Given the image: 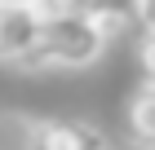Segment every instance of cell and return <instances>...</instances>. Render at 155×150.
I'll return each instance as SVG.
<instances>
[{"instance_id":"cell-7","label":"cell","mask_w":155,"mask_h":150,"mask_svg":"<svg viewBox=\"0 0 155 150\" xmlns=\"http://www.w3.org/2000/svg\"><path fill=\"white\" fill-rule=\"evenodd\" d=\"M137 66H142V84H155V31H146V27L137 40Z\"/></svg>"},{"instance_id":"cell-6","label":"cell","mask_w":155,"mask_h":150,"mask_svg":"<svg viewBox=\"0 0 155 150\" xmlns=\"http://www.w3.org/2000/svg\"><path fill=\"white\" fill-rule=\"evenodd\" d=\"M31 124H36V115L0 110V150H31Z\"/></svg>"},{"instance_id":"cell-9","label":"cell","mask_w":155,"mask_h":150,"mask_svg":"<svg viewBox=\"0 0 155 150\" xmlns=\"http://www.w3.org/2000/svg\"><path fill=\"white\" fill-rule=\"evenodd\" d=\"M0 5H45V0H0Z\"/></svg>"},{"instance_id":"cell-5","label":"cell","mask_w":155,"mask_h":150,"mask_svg":"<svg viewBox=\"0 0 155 150\" xmlns=\"http://www.w3.org/2000/svg\"><path fill=\"white\" fill-rule=\"evenodd\" d=\"M137 5L142 0H45L40 9H67V13H89V18H97V22H107L111 31L115 27H124L129 18H137Z\"/></svg>"},{"instance_id":"cell-2","label":"cell","mask_w":155,"mask_h":150,"mask_svg":"<svg viewBox=\"0 0 155 150\" xmlns=\"http://www.w3.org/2000/svg\"><path fill=\"white\" fill-rule=\"evenodd\" d=\"M40 31H45L40 5H0V62L22 71V62L40 44Z\"/></svg>"},{"instance_id":"cell-4","label":"cell","mask_w":155,"mask_h":150,"mask_svg":"<svg viewBox=\"0 0 155 150\" xmlns=\"http://www.w3.org/2000/svg\"><path fill=\"white\" fill-rule=\"evenodd\" d=\"M124 137H129L133 150H155V84H142L129 97V106H124Z\"/></svg>"},{"instance_id":"cell-1","label":"cell","mask_w":155,"mask_h":150,"mask_svg":"<svg viewBox=\"0 0 155 150\" xmlns=\"http://www.w3.org/2000/svg\"><path fill=\"white\" fill-rule=\"evenodd\" d=\"M111 27L89 18V13H67V9H45V31H40L36 53L22 62V71H80L93 66L107 53Z\"/></svg>"},{"instance_id":"cell-8","label":"cell","mask_w":155,"mask_h":150,"mask_svg":"<svg viewBox=\"0 0 155 150\" xmlns=\"http://www.w3.org/2000/svg\"><path fill=\"white\" fill-rule=\"evenodd\" d=\"M137 22H142L146 31H155V0H142V5H137Z\"/></svg>"},{"instance_id":"cell-3","label":"cell","mask_w":155,"mask_h":150,"mask_svg":"<svg viewBox=\"0 0 155 150\" xmlns=\"http://www.w3.org/2000/svg\"><path fill=\"white\" fill-rule=\"evenodd\" d=\"M31 150H111V137L93 119H40L36 115Z\"/></svg>"}]
</instances>
